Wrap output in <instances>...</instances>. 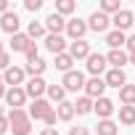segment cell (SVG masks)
Returning <instances> with one entry per match:
<instances>
[{
  "label": "cell",
  "instance_id": "484cf974",
  "mask_svg": "<svg viewBox=\"0 0 135 135\" xmlns=\"http://www.w3.org/2000/svg\"><path fill=\"white\" fill-rule=\"evenodd\" d=\"M72 64H74V58H72L69 53H61V56H56V69H61L64 74H66V72H72Z\"/></svg>",
  "mask_w": 135,
  "mask_h": 135
},
{
  "label": "cell",
  "instance_id": "7a4b0ae2",
  "mask_svg": "<svg viewBox=\"0 0 135 135\" xmlns=\"http://www.w3.org/2000/svg\"><path fill=\"white\" fill-rule=\"evenodd\" d=\"M61 85H64V90H72V93L85 90V74L72 69V72H66V74H64V82H61Z\"/></svg>",
  "mask_w": 135,
  "mask_h": 135
},
{
  "label": "cell",
  "instance_id": "277c9868",
  "mask_svg": "<svg viewBox=\"0 0 135 135\" xmlns=\"http://www.w3.org/2000/svg\"><path fill=\"white\" fill-rule=\"evenodd\" d=\"M19 24H21V19H19L13 11L3 13V19H0V29H3V32H8L11 37H13V35H19Z\"/></svg>",
  "mask_w": 135,
  "mask_h": 135
},
{
  "label": "cell",
  "instance_id": "7bdbcfd3",
  "mask_svg": "<svg viewBox=\"0 0 135 135\" xmlns=\"http://www.w3.org/2000/svg\"><path fill=\"white\" fill-rule=\"evenodd\" d=\"M130 64H135V53H132V56H130Z\"/></svg>",
  "mask_w": 135,
  "mask_h": 135
},
{
  "label": "cell",
  "instance_id": "8fae6325",
  "mask_svg": "<svg viewBox=\"0 0 135 135\" xmlns=\"http://www.w3.org/2000/svg\"><path fill=\"white\" fill-rule=\"evenodd\" d=\"M106 64H109L106 56H101V53H90V56H88V72H90L93 77H98V74L106 69Z\"/></svg>",
  "mask_w": 135,
  "mask_h": 135
},
{
  "label": "cell",
  "instance_id": "8992f818",
  "mask_svg": "<svg viewBox=\"0 0 135 135\" xmlns=\"http://www.w3.org/2000/svg\"><path fill=\"white\" fill-rule=\"evenodd\" d=\"M109 24H111V19H109L103 11H95V13H90V19H88V29H93V32H106Z\"/></svg>",
  "mask_w": 135,
  "mask_h": 135
},
{
  "label": "cell",
  "instance_id": "d4e9b609",
  "mask_svg": "<svg viewBox=\"0 0 135 135\" xmlns=\"http://www.w3.org/2000/svg\"><path fill=\"white\" fill-rule=\"evenodd\" d=\"M48 98H50L53 103H64V98H66L64 85H48Z\"/></svg>",
  "mask_w": 135,
  "mask_h": 135
},
{
  "label": "cell",
  "instance_id": "4dcf8cb0",
  "mask_svg": "<svg viewBox=\"0 0 135 135\" xmlns=\"http://www.w3.org/2000/svg\"><path fill=\"white\" fill-rule=\"evenodd\" d=\"M101 11H103L106 16H109V13L117 16V13L122 11V6H119V0H103V3H101Z\"/></svg>",
  "mask_w": 135,
  "mask_h": 135
},
{
  "label": "cell",
  "instance_id": "4fadbf2b",
  "mask_svg": "<svg viewBox=\"0 0 135 135\" xmlns=\"http://www.w3.org/2000/svg\"><path fill=\"white\" fill-rule=\"evenodd\" d=\"M24 69H19V66H11V69H6V74H3V82L6 85H11V88H19L21 82H24Z\"/></svg>",
  "mask_w": 135,
  "mask_h": 135
},
{
  "label": "cell",
  "instance_id": "9c48e42d",
  "mask_svg": "<svg viewBox=\"0 0 135 135\" xmlns=\"http://www.w3.org/2000/svg\"><path fill=\"white\" fill-rule=\"evenodd\" d=\"M6 101H8V106H11V109H21V106H24V101H27V90H24V88H8Z\"/></svg>",
  "mask_w": 135,
  "mask_h": 135
},
{
  "label": "cell",
  "instance_id": "b9f144b4",
  "mask_svg": "<svg viewBox=\"0 0 135 135\" xmlns=\"http://www.w3.org/2000/svg\"><path fill=\"white\" fill-rule=\"evenodd\" d=\"M3 53H6V48H3V42H0V56H3Z\"/></svg>",
  "mask_w": 135,
  "mask_h": 135
},
{
  "label": "cell",
  "instance_id": "603a6c76",
  "mask_svg": "<svg viewBox=\"0 0 135 135\" xmlns=\"http://www.w3.org/2000/svg\"><path fill=\"white\" fill-rule=\"evenodd\" d=\"M45 69H48V64H45L42 58H35V61H29V64H27V69H24V72H27V74H32V77H42V72H45Z\"/></svg>",
  "mask_w": 135,
  "mask_h": 135
},
{
  "label": "cell",
  "instance_id": "60d3db41",
  "mask_svg": "<svg viewBox=\"0 0 135 135\" xmlns=\"http://www.w3.org/2000/svg\"><path fill=\"white\" fill-rule=\"evenodd\" d=\"M6 93H8L6 90V82H0V98H6Z\"/></svg>",
  "mask_w": 135,
  "mask_h": 135
},
{
  "label": "cell",
  "instance_id": "f1b7e54d",
  "mask_svg": "<svg viewBox=\"0 0 135 135\" xmlns=\"http://www.w3.org/2000/svg\"><path fill=\"white\" fill-rule=\"evenodd\" d=\"M95 135H117V124L111 119H101L98 122V132Z\"/></svg>",
  "mask_w": 135,
  "mask_h": 135
},
{
  "label": "cell",
  "instance_id": "ffe728a7",
  "mask_svg": "<svg viewBox=\"0 0 135 135\" xmlns=\"http://www.w3.org/2000/svg\"><path fill=\"white\" fill-rule=\"evenodd\" d=\"M106 61H109V64L114 66V69H122V66H124V64L130 61V56H127L124 50H111V53L106 56Z\"/></svg>",
  "mask_w": 135,
  "mask_h": 135
},
{
  "label": "cell",
  "instance_id": "3957f363",
  "mask_svg": "<svg viewBox=\"0 0 135 135\" xmlns=\"http://www.w3.org/2000/svg\"><path fill=\"white\" fill-rule=\"evenodd\" d=\"M103 90H106V80H101V77H93V80H88L85 82V95L88 98H103Z\"/></svg>",
  "mask_w": 135,
  "mask_h": 135
},
{
  "label": "cell",
  "instance_id": "5b68a950",
  "mask_svg": "<svg viewBox=\"0 0 135 135\" xmlns=\"http://www.w3.org/2000/svg\"><path fill=\"white\" fill-rule=\"evenodd\" d=\"M111 24L119 29V32H124V29H130V27H135V16H132V11H127V8H122L114 19H111Z\"/></svg>",
  "mask_w": 135,
  "mask_h": 135
},
{
  "label": "cell",
  "instance_id": "836d02e7",
  "mask_svg": "<svg viewBox=\"0 0 135 135\" xmlns=\"http://www.w3.org/2000/svg\"><path fill=\"white\" fill-rule=\"evenodd\" d=\"M11 130V122H8V117H3V114H0V135H6Z\"/></svg>",
  "mask_w": 135,
  "mask_h": 135
},
{
  "label": "cell",
  "instance_id": "1f68e13d",
  "mask_svg": "<svg viewBox=\"0 0 135 135\" xmlns=\"http://www.w3.org/2000/svg\"><path fill=\"white\" fill-rule=\"evenodd\" d=\"M24 56H27V64H29V61H35V58H40V56H37V45L32 42V45L27 48V53H24Z\"/></svg>",
  "mask_w": 135,
  "mask_h": 135
},
{
  "label": "cell",
  "instance_id": "52a82bcc",
  "mask_svg": "<svg viewBox=\"0 0 135 135\" xmlns=\"http://www.w3.org/2000/svg\"><path fill=\"white\" fill-rule=\"evenodd\" d=\"M88 32V21L82 19H72V21H66V35H69L72 40H82Z\"/></svg>",
  "mask_w": 135,
  "mask_h": 135
},
{
  "label": "cell",
  "instance_id": "8d00e7d4",
  "mask_svg": "<svg viewBox=\"0 0 135 135\" xmlns=\"http://www.w3.org/2000/svg\"><path fill=\"white\" fill-rule=\"evenodd\" d=\"M69 135H90V132H88V127H72Z\"/></svg>",
  "mask_w": 135,
  "mask_h": 135
},
{
  "label": "cell",
  "instance_id": "2e32d148",
  "mask_svg": "<svg viewBox=\"0 0 135 135\" xmlns=\"http://www.w3.org/2000/svg\"><path fill=\"white\" fill-rule=\"evenodd\" d=\"M114 109H117V106H114V101H111V98H98V101H95V106H93V111H95L101 119H109V117L114 114Z\"/></svg>",
  "mask_w": 135,
  "mask_h": 135
},
{
  "label": "cell",
  "instance_id": "ab89813d",
  "mask_svg": "<svg viewBox=\"0 0 135 135\" xmlns=\"http://www.w3.org/2000/svg\"><path fill=\"white\" fill-rule=\"evenodd\" d=\"M0 13H8V0H0Z\"/></svg>",
  "mask_w": 135,
  "mask_h": 135
},
{
  "label": "cell",
  "instance_id": "d590c367",
  "mask_svg": "<svg viewBox=\"0 0 135 135\" xmlns=\"http://www.w3.org/2000/svg\"><path fill=\"white\" fill-rule=\"evenodd\" d=\"M56 119H58V114H56V111H50V114L45 117V124H48V127H53V124H56Z\"/></svg>",
  "mask_w": 135,
  "mask_h": 135
},
{
  "label": "cell",
  "instance_id": "83f0119b",
  "mask_svg": "<svg viewBox=\"0 0 135 135\" xmlns=\"http://www.w3.org/2000/svg\"><path fill=\"white\" fill-rule=\"evenodd\" d=\"M93 106H95V103H93V98L82 95V98L74 103V111H77V114H90V111H93Z\"/></svg>",
  "mask_w": 135,
  "mask_h": 135
},
{
  "label": "cell",
  "instance_id": "e0dca14e",
  "mask_svg": "<svg viewBox=\"0 0 135 135\" xmlns=\"http://www.w3.org/2000/svg\"><path fill=\"white\" fill-rule=\"evenodd\" d=\"M29 45H32V37H29L27 32H19V35L11 37V48H13V53H27Z\"/></svg>",
  "mask_w": 135,
  "mask_h": 135
},
{
  "label": "cell",
  "instance_id": "7402d4cb",
  "mask_svg": "<svg viewBox=\"0 0 135 135\" xmlns=\"http://www.w3.org/2000/svg\"><path fill=\"white\" fill-rule=\"evenodd\" d=\"M119 122L124 127H132L135 124V106H119Z\"/></svg>",
  "mask_w": 135,
  "mask_h": 135
},
{
  "label": "cell",
  "instance_id": "ee69618b",
  "mask_svg": "<svg viewBox=\"0 0 135 135\" xmlns=\"http://www.w3.org/2000/svg\"><path fill=\"white\" fill-rule=\"evenodd\" d=\"M0 82H3V77H0Z\"/></svg>",
  "mask_w": 135,
  "mask_h": 135
},
{
  "label": "cell",
  "instance_id": "5bb4252c",
  "mask_svg": "<svg viewBox=\"0 0 135 135\" xmlns=\"http://www.w3.org/2000/svg\"><path fill=\"white\" fill-rule=\"evenodd\" d=\"M69 56H72L74 61L88 58V56H90V45H88L85 40H74V42H69Z\"/></svg>",
  "mask_w": 135,
  "mask_h": 135
},
{
  "label": "cell",
  "instance_id": "f35d334b",
  "mask_svg": "<svg viewBox=\"0 0 135 135\" xmlns=\"http://www.w3.org/2000/svg\"><path fill=\"white\" fill-rule=\"evenodd\" d=\"M40 135H58V130H56V127H45Z\"/></svg>",
  "mask_w": 135,
  "mask_h": 135
},
{
  "label": "cell",
  "instance_id": "4316f807",
  "mask_svg": "<svg viewBox=\"0 0 135 135\" xmlns=\"http://www.w3.org/2000/svg\"><path fill=\"white\" fill-rule=\"evenodd\" d=\"M77 11V3L74 0H58L56 3V13H61V16H69V13H74Z\"/></svg>",
  "mask_w": 135,
  "mask_h": 135
},
{
  "label": "cell",
  "instance_id": "e575fe53",
  "mask_svg": "<svg viewBox=\"0 0 135 135\" xmlns=\"http://www.w3.org/2000/svg\"><path fill=\"white\" fill-rule=\"evenodd\" d=\"M0 69H3V72H6V69H11V56H8V53L0 56Z\"/></svg>",
  "mask_w": 135,
  "mask_h": 135
},
{
  "label": "cell",
  "instance_id": "7c38bea8",
  "mask_svg": "<svg viewBox=\"0 0 135 135\" xmlns=\"http://www.w3.org/2000/svg\"><path fill=\"white\" fill-rule=\"evenodd\" d=\"M45 29H48L50 35H61V32L66 29V19H64L61 13H50V16L45 19Z\"/></svg>",
  "mask_w": 135,
  "mask_h": 135
},
{
  "label": "cell",
  "instance_id": "6da1fadb",
  "mask_svg": "<svg viewBox=\"0 0 135 135\" xmlns=\"http://www.w3.org/2000/svg\"><path fill=\"white\" fill-rule=\"evenodd\" d=\"M8 122H11L13 135H29L32 132V117L24 109H11L8 111Z\"/></svg>",
  "mask_w": 135,
  "mask_h": 135
},
{
  "label": "cell",
  "instance_id": "30bf717a",
  "mask_svg": "<svg viewBox=\"0 0 135 135\" xmlns=\"http://www.w3.org/2000/svg\"><path fill=\"white\" fill-rule=\"evenodd\" d=\"M50 111H53V106H50L45 98H37V101L29 106V117H32V119H45Z\"/></svg>",
  "mask_w": 135,
  "mask_h": 135
},
{
  "label": "cell",
  "instance_id": "cb8c5ba5",
  "mask_svg": "<svg viewBox=\"0 0 135 135\" xmlns=\"http://www.w3.org/2000/svg\"><path fill=\"white\" fill-rule=\"evenodd\" d=\"M119 101L122 106H135V85H124L119 90Z\"/></svg>",
  "mask_w": 135,
  "mask_h": 135
},
{
  "label": "cell",
  "instance_id": "44dd1931",
  "mask_svg": "<svg viewBox=\"0 0 135 135\" xmlns=\"http://www.w3.org/2000/svg\"><path fill=\"white\" fill-rule=\"evenodd\" d=\"M56 114H58V119H61V122H69L77 111H74V103L64 101V103H58V106H56Z\"/></svg>",
  "mask_w": 135,
  "mask_h": 135
},
{
  "label": "cell",
  "instance_id": "d6986e66",
  "mask_svg": "<svg viewBox=\"0 0 135 135\" xmlns=\"http://www.w3.org/2000/svg\"><path fill=\"white\" fill-rule=\"evenodd\" d=\"M106 45H109L111 50H122V45H127V37H124V32H119V29L109 32V35H106Z\"/></svg>",
  "mask_w": 135,
  "mask_h": 135
},
{
  "label": "cell",
  "instance_id": "d6a6232c",
  "mask_svg": "<svg viewBox=\"0 0 135 135\" xmlns=\"http://www.w3.org/2000/svg\"><path fill=\"white\" fill-rule=\"evenodd\" d=\"M24 6H27V11H40L42 0H24Z\"/></svg>",
  "mask_w": 135,
  "mask_h": 135
},
{
  "label": "cell",
  "instance_id": "74e56055",
  "mask_svg": "<svg viewBox=\"0 0 135 135\" xmlns=\"http://www.w3.org/2000/svg\"><path fill=\"white\" fill-rule=\"evenodd\" d=\"M127 53H130V56L135 53V35H132V37H127Z\"/></svg>",
  "mask_w": 135,
  "mask_h": 135
},
{
  "label": "cell",
  "instance_id": "ba28073f",
  "mask_svg": "<svg viewBox=\"0 0 135 135\" xmlns=\"http://www.w3.org/2000/svg\"><path fill=\"white\" fill-rule=\"evenodd\" d=\"M24 90H27V95H32V98L37 101V98H42V93H48V85H45L42 77H32V80L27 82Z\"/></svg>",
  "mask_w": 135,
  "mask_h": 135
},
{
  "label": "cell",
  "instance_id": "ac0fdd59",
  "mask_svg": "<svg viewBox=\"0 0 135 135\" xmlns=\"http://www.w3.org/2000/svg\"><path fill=\"white\" fill-rule=\"evenodd\" d=\"M45 48H48L53 56H61L64 48H66V40H64L61 35H48V37H45Z\"/></svg>",
  "mask_w": 135,
  "mask_h": 135
},
{
  "label": "cell",
  "instance_id": "9a60e30c",
  "mask_svg": "<svg viewBox=\"0 0 135 135\" xmlns=\"http://www.w3.org/2000/svg\"><path fill=\"white\" fill-rule=\"evenodd\" d=\"M127 85V74L122 72V69H109V74H106V88H124Z\"/></svg>",
  "mask_w": 135,
  "mask_h": 135
},
{
  "label": "cell",
  "instance_id": "f546056e",
  "mask_svg": "<svg viewBox=\"0 0 135 135\" xmlns=\"http://www.w3.org/2000/svg\"><path fill=\"white\" fill-rule=\"evenodd\" d=\"M27 35H29L32 40L42 37V35H45V24H40V21H29V27H27Z\"/></svg>",
  "mask_w": 135,
  "mask_h": 135
}]
</instances>
